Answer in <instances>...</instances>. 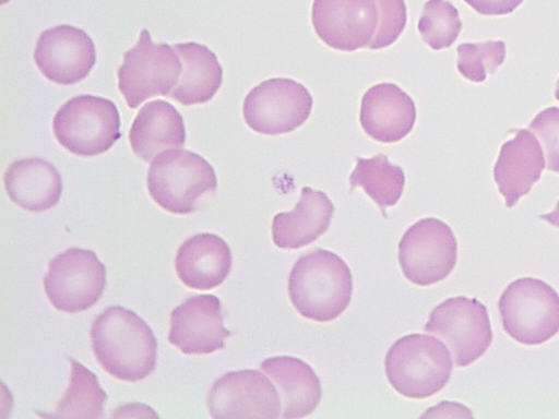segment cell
<instances>
[{"label": "cell", "mask_w": 559, "mask_h": 419, "mask_svg": "<svg viewBox=\"0 0 559 419\" xmlns=\"http://www.w3.org/2000/svg\"><path fill=\"white\" fill-rule=\"evenodd\" d=\"M92 348L102 369L124 382H139L156 367L157 342L148 324L122 307L105 309L91 328Z\"/></svg>", "instance_id": "obj_1"}, {"label": "cell", "mask_w": 559, "mask_h": 419, "mask_svg": "<svg viewBox=\"0 0 559 419\" xmlns=\"http://www.w3.org/2000/svg\"><path fill=\"white\" fill-rule=\"evenodd\" d=\"M354 279L346 262L335 253L318 249L296 261L288 294L294 308L307 320L335 321L353 299Z\"/></svg>", "instance_id": "obj_2"}, {"label": "cell", "mask_w": 559, "mask_h": 419, "mask_svg": "<svg viewBox=\"0 0 559 419\" xmlns=\"http://www.w3.org/2000/svg\"><path fill=\"white\" fill-rule=\"evenodd\" d=\"M217 175L197 153L170 149L152 163L147 189L153 201L174 215H191L216 194Z\"/></svg>", "instance_id": "obj_3"}, {"label": "cell", "mask_w": 559, "mask_h": 419, "mask_svg": "<svg viewBox=\"0 0 559 419\" xmlns=\"http://www.w3.org/2000/svg\"><path fill=\"white\" fill-rule=\"evenodd\" d=\"M384 370L391 386L400 395L424 399L447 386L453 362L444 343L415 334L392 345L384 360Z\"/></svg>", "instance_id": "obj_4"}, {"label": "cell", "mask_w": 559, "mask_h": 419, "mask_svg": "<svg viewBox=\"0 0 559 419\" xmlns=\"http://www.w3.org/2000/svg\"><path fill=\"white\" fill-rule=\"evenodd\" d=\"M498 307L506 334L522 345L545 344L559 332V295L542 279H515Z\"/></svg>", "instance_id": "obj_5"}, {"label": "cell", "mask_w": 559, "mask_h": 419, "mask_svg": "<svg viewBox=\"0 0 559 419\" xmlns=\"http://www.w3.org/2000/svg\"><path fill=\"white\" fill-rule=\"evenodd\" d=\"M182 72L178 50L164 43L154 44L150 31L144 29L118 69L119 92L134 110L150 98L169 97Z\"/></svg>", "instance_id": "obj_6"}, {"label": "cell", "mask_w": 559, "mask_h": 419, "mask_svg": "<svg viewBox=\"0 0 559 419\" xmlns=\"http://www.w3.org/2000/svg\"><path fill=\"white\" fill-rule=\"evenodd\" d=\"M52 131L69 153L94 157L111 149L120 139V116L112 100L82 95L62 105L52 120Z\"/></svg>", "instance_id": "obj_7"}, {"label": "cell", "mask_w": 559, "mask_h": 419, "mask_svg": "<svg viewBox=\"0 0 559 419\" xmlns=\"http://www.w3.org/2000/svg\"><path fill=\"white\" fill-rule=\"evenodd\" d=\"M457 254L456 237L448 224L437 218L418 220L399 243L402 273L419 287L443 282L456 266Z\"/></svg>", "instance_id": "obj_8"}, {"label": "cell", "mask_w": 559, "mask_h": 419, "mask_svg": "<svg viewBox=\"0 0 559 419\" xmlns=\"http://www.w3.org/2000/svg\"><path fill=\"white\" fill-rule=\"evenodd\" d=\"M425 330L449 346L457 367L476 362L493 340L487 308L478 300L464 296L452 297L436 307Z\"/></svg>", "instance_id": "obj_9"}, {"label": "cell", "mask_w": 559, "mask_h": 419, "mask_svg": "<svg viewBox=\"0 0 559 419\" xmlns=\"http://www.w3.org/2000/svg\"><path fill=\"white\" fill-rule=\"evenodd\" d=\"M44 286L57 310L83 312L100 300L107 286V267L93 251L69 249L49 262Z\"/></svg>", "instance_id": "obj_10"}, {"label": "cell", "mask_w": 559, "mask_h": 419, "mask_svg": "<svg viewBox=\"0 0 559 419\" xmlns=\"http://www.w3.org/2000/svg\"><path fill=\"white\" fill-rule=\"evenodd\" d=\"M312 107L313 99L306 86L290 79H271L248 94L242 115L252 131L280 135L301 128Z\"/></svg>", "instance_id": "obj_11"}, {"label": "cell", "mask_w": 559, "mask_h": 419, "mask_svg": "<svg viewBox=\"0 0 559 419\" xmlns=\"http://www.w3.org/2000/svg\"><path fill=\"white\" fill-rule=\"evenodd\" d=\"M207 410L215 419L282 417L283 406L276 386L255 370L226 373L207 395Z\"/></svg>", "instance_id": "obj_12"}, {"label": "cell", "mask_w": 559, "mask_h": 419, "mask_svg": "<svg viewBox=\"0 0 559 419\" xmlns=\"http://www.w3.org/2000/svg\"><path fill=\"white\" fill-rule=\"evenodd\" d=\"M379 20L377 0H313L314 32L326 46L337 50L369 48Z\"/></svg>", "instance_id": "obj_13"}, {"label": "cell", "mask_w": 559, "mask_h": 419, "mask_svg": "<svg viewBox=\"0 0 559 419\" xmlns=\"http://www.w3.org/2000/svg\"><path fill=\"white\" fill-rule=\"evenodd\" d=\"M33 57L47 80L74 85L91 74L96 64V48L81 28L61 25L40 34Z\"/></svg>", "instance_id": "obj_14"}, {"label": "cell", "mask_w": 559, "mask_h": 419, "mask_svg": "<svg viewBox=\"0 0 559 419\" xmlns=\"http://www.w3.org/2000/svg\"><path fill=\"white\" fill-rule=\"evenodd\" d=\"M231 335L224 326L223 304L215 295L192 296L171 312L168 340L183 355H212L223 349Z\"/></svg>", "instance_id": "obj_15"}, {"label": "cell", "mask_w": 559, "mask_h": 419, "mask_svg": "<svg viewBox=\"0 0 559 419\" xmlns=\"http://www.w3.org/2000/svg\"><path fill=\"white\" fill-rule=\"evenodd\" d=\"M416 107L413 98L393 83H380L361 99L360 125L364 132L382 144H394L414 129Z\"/></svg>", "instance_id": "obj_16"}, {"label": "cell", "mask_w": 559, "mask_h": 419, "mask_svg": "<svg viewBox=\"0 0 559 419\" xmlns=\"http://www.w3.org/2000/svg\"><path fill=\"white\" fill-rule=\"evenodd\" d=\"M546 169V157L531 130H515L513 139L500 149L495 166V181L507 207H514L527 196Z\"/></svg>", "instance_id": "obj_17"}, {"label": "cell", "mask_w": 559, "mask_h": 419, "mask_svg": "<svg viewBox=\"0 0 559 419\" xmlns=\"http://www.w3.org/2000/svg\"><path fill=\"white\" fill-rule=\"evenodd\" d=\"M233 268V252L226 241L213 234L187 239L175 258V271L190 289L212 290L219 287Z\"/></svg>", "instance_id": "obj_18"}, {"label": "cell", "mask_w": 559, "mask_h": 419, "mask_svg": "<svg viewBox=\"0 0 559 419\" xmlns=\"http://www.w3.org/2000/svg\"><path fill=\"white\" fill-rule=\"evenodd\" d=\"M335 205L325 192L306 187L299 203L290 213L275 215L272 236L275 247L299 250L317 241L329 230Z\"/></svg>", "instance_id": "obj_19"}, {"label": "cell", "mask_w": 559, "mask_h": 419, "mask_svg": "<svg viewBox=\"0 0 559 419\" xmlns=\"http://www.w3.org/2000/svg\"><path fill=\"white\" fill-rule=\"evenodd\" d=\"M130 144L140 160L153 163L162 153L181 149L187 133L181 113L166 100L146 103L130 130Z\"/></svg>", "instance_id": "obj_20"}, {"label": "cell", "mask_w": 559, "mask_h": 419, "mask_svg": "<svg viewBox=\"0 0 559 419\" xmlns=\"http://www.w3.org/2000/svg\"><path fill=\"white\" fill-rule=\"evenodd\" d=\"M4 184L10 200L34 214L55 207L63 190L61 173L40 157L11 164L4 175Z\"/></svg>", "instance_id": "obj_21"}, {"label": "cell", "mask_w": 559, "mask_h": 419, "mask_svg": "<svg viewBox=\"0 0 559 419\" xmlns=\"http://www.w3.org/2000/svg\"><path fill=\"white\" fill-rule=\"evenodd\" d=\"M261 371L275 383L283 402V418H304L318 409L322 384L307 362L293 357H275L262 362Z\"/></svg>", "instance_id": "obj_22"}, {"label": "cell", "mask_w": 559, "mask_h": 419, "mask_svg": "<svg viewBox=\"0 0 559 419\" xmlns=\"http://www.w3.org/2000/svg\"><path fill=\"white\" fill-rule=\"evenodd\" d=\"M183 64L180 81L170 94L186 107L212 100L223 83V68L213 50L197 43L178 44Z\"/></svg>", "instance_id": "obj_23"}, {"label": "cell", "mask_w": 559, "mask_h": 419, "mask_svg": "<svg viewBox=\"0 0 559 419\" xmlns=\"http://www.w3.org/2000/svg\"><path fill=\"white\" fill-rule=\"evenodd\" d=\"M349 182L352 192L362 188L367 196L381 208L383 217H386V208L396 205L404 194L406 175L400 166L390 163L388 155L378 154L371 159L357 157Z\"/></svg>", "instance_id": "obj_24"}, {"label": "cell", "mask_w": 559, "mask_h": 419, "mask_svg": "<svg viewBox=\"0 0 559 419\" xmlns=\"http://www.w3.org/2000/svg\"><path fill=\"white\" fill-rule=\"evenodd\" d=\"M72 373H70L69 387L60 399L55 414L49 417L58 418H90L104 416L108 394L100 387L96 374L86 369L79 361L70 358Z\"/></svg>", "instance_id": "obj_25"}, {"label": "cell", "mask_w": 559, "mask_h": 419, "mask_svg": "<svg viewBox=\"0 0 559 419\" xmlns=\"http://www.w3.org/2000/svg\"><path fill=\"white\" fill-rule=\"evenodd\" d=\"M462 28L460 11L449 0H428L418 21L423 40L433 50L450 48Z\"/></svg>", "instance_id": "obj_26"}, {"label": "cell", "mask_w": 559, "mask_h": 419, "mask_svg": "<svg viewBox=\"0 0 559 419\" xmlns=\"http://www.w3.org/2000/svg\"><path fill=\"white\" fill-rule=\"evenodd\" d=\"M457 68L461 75L474 83H483L487 75L497 73L506 61L507 47L501 40L462 44L457 48Z\"/></svg>", "instance_id": "obj_27"}, {"label": "cell", "mask_w": 559, "mask_h": 419, "mask_svg": "<svg viewBox=\"0 0 559 419\" xmlns=\"http://www.w3.org/2000/svg\"><path fill=\"white\" fill-rule=\"evenodd\" d=\"M377 2L380 20L376 37L369 46L372 50L392 46L405 31L408 21L405 0H377Z\"/></svg>", "instance_id": "obj_28"}, {"label": "cell", "mask_w": 559, "mask_h": 419, "mask_svg": "<svg viewBox=\"0 0 559 419\" xmlns=\"http://www.w3.org/2000/svg\"><path fill=\"white\" fill-rule=\"evenodd\" d=\"M530 130L537 134L546 151L547 169L559 172V108L540 111L531 122Z\"/></svg>", "instance_id": "obj_29"}, {"label": "cell", "mask_w": 559, "mask_h": 419, "mask_svg": "<svg viewBox=\"0 0 559 419\" xmlns=\"http://www.w3.org/2000/svg\"><path fill=\"white\" fill-rule=\"evenodd\" d=\"M477 13L486 16L513 13L524 0H464Z\"/></svg>", "instance_id": "obj_30"}, {"label": "cell", "mask_w": 559, "mask_h": 419, "mask_svg": "<svg viewBox=\"0 0 559 419\" xmlns=\"http://www.w3.org/2000/svg\"><path fill=\"white\" fill-rule=\"evenodd\" d=\"M540 219L546 220L547 223L559 229V201L557 202L554 212L547 215H542Z\"/></svg>", "instance_id": "obj_31"}, {"label": "cell", "mask_w": 559, "mask_h": 419, "mask_svg": "<svg viewBox=\"0 0 559 419\" xmlns=\"http://www.w3.org/2000/svg\"><path fill=\"white\" fill-rule=\"evenodd\" d=\"M555 98L559 101V79L557 80L556 91H555Z\"/></svg>", "instance_id": "obj_32"}]
</instances>
